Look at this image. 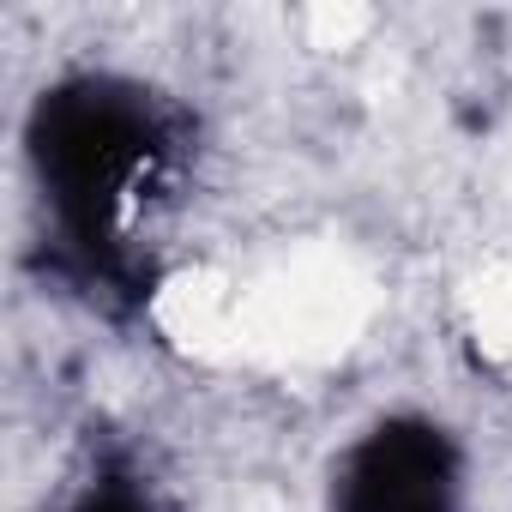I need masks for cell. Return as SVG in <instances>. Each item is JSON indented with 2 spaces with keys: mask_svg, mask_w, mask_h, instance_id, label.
<instances>
[{
  "mask_svg": "<svg viewBox=\"0 0 512 512\" xmlns=\"http://www.w3.org/2000/svg\"><path fill=\"white\" fill-rule=\"evenodd\" d=\"M332 506L338 512H458V458L440 428L386 422L350 452Z\"/></svg>",
  "mask_w": 512,
  "mask_h": 512,
  "instance_id": "obj_2",
  "label": "cell"
},
{
  "mask_svg": "<svg viewBox=\"0 0 512 512\" xmlns=\"http://www.w3.org/2000/svg\"><path fill=\"white\" fill-rule=\"evenodd\" d=\"M31 157L43 169L49 205L61 217V235L79 260L103 278L121 272L115 211L133 199V187L163 157V121L157 109L127 85H61L37 103L31 121Z\"/></svg>",
  "mask_w": 512,
  "mask_h": 512,
  "instance_id": "obj_1",
  "label": "cell"
},
{
  "mask_svg": "<svg viewBox=\"0 0 512 512\" xmlns=\"http://www.w3.org/2000/svg\"><path fill=\"white\" fill-rule=\"evenodd\" d=\"M79 512H145V500L133 488H121V482H103V488H91V500Z\"/></svg>",
  "mask_w": 512,
  "mask_h": 512,
  "instance_id": "obj_3",
  "label": "cell"
}]
</instances>
